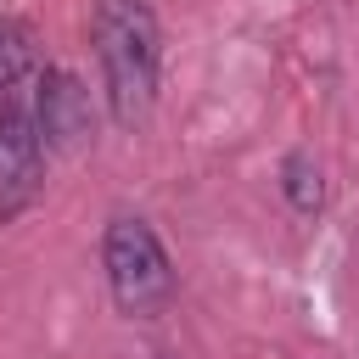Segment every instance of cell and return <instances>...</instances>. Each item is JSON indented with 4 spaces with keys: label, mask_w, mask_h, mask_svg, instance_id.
<instances>
[{
    "label": "cell",
    "mask_w": 359,
    "mask_h": 359,
    "mask_svg": "<svg viewBox=\"0 0 359 359\" xmlns=\"http://www.w3.org/2000/svg\"><path fill=\"white\" fill-rule=\"evenodd\" d=\"M34 67V28L17 17H0V90H11Z\"/></svg>",
    "instance_id": "cell-6"
},
{
    "label": "cell",
    "mask_w": 359,
    "mask_h": 359,
    "mask_svg": "<svg viewBox=\"0 0 359 359\" xmlns=\"http://www.w3.org/2000/svg\"><path fill=\"white\" fill-rule=\"evenodd\" d=\"M101 264H107V286H112V303L135 320L157 314L168 297H174V264L157 241V230L146 219H112L107 224V241H101Z\"/></svg>",
    "instance_id": "cell-2"
},
{
    "label": "cell",
    "mask_w": 359,
    "mask_h": 359,
    "mask_svg": "<svg viewBox=\"0 0 359 359\" xmlns=\"http://www.w3.org/2000/svg\"><path fill=\"white\" fill-rule=\"evenodd\" d=\"M34 118H39V135H45L50 151H79V146L95 135V123H90V95H84V84H79L73 73H62V67L39 79V107H34Z\"/></svg>",
    "instance_id": "cell-4"
},
{
    "label": "cell",
    "mask_w": 359,
    "mask_h": 359,
    "mask_svg": "<svg viewBox=\"0 0 359 359\" xmlns=\"http://www.w3.org/2000/svg\"><path fill=\"white\" fill-rule=\"evenodd\" d=\"M280 185H286V202H292L297 213H320L325 185H320V163H314L309 151H292V157L280 163Z\"/></svg>",
    "instance_id": "cell-5"
},
{
    "label": "cell",
    "mask_w": 359,
    "mask_h": 359,
    "mask_svg": "<svg viewBox=\"0 0 359 359\" xmlns=\"http://www.w3.org/2000/svg\"><path fill=\"white\" fill-rule=\"evenodd\" d=\"M45 174V135L34 107L0 101V224H11L34 196Z\"/></svg>",
    "instance_id": "cell-3"
},
{
    "label": "cell",
    "mask_w": 359,
    "mask_h": 359,
    "mask_svg": "<svg viewBox=\"0 0 359 359\" xmlns=\"http://www.w3.org/2000/svg\"><path fill=\"white\" fill-rule=\"evenodd\" d=\"M95 62L107 84V107L123 129L146 123L157 101V11L151 0H101L95 6Z\"/></svg>",
    "instance_id": "cell-1"
}]
</instances>
